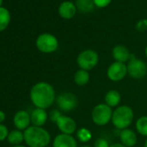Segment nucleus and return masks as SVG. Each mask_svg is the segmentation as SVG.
Wrapping results in <instances>:
<instances>
[{
    "label": "nucleus",
    "instance_id": "aec40b11",
    "mask_svg": "<svg viewBox=\"0 0 147 147\" xmlns=\"http://www.w3.org/2000/svg\"><path fill=\"white\" fill-rule=\"evenodd\" d=\"M11 23V13L5 8L0 7V32H2L7 29Z\"/></svg>",
    "mask_w": 147,
    "mask_h": 147
},
{
    "label": "nucleus",
    "instance_id": "4468645a",
    "mask_svg": "<svg viewBox=\"0 0 147 147\" xmlns=\"http://www.w3.org/2000/svg\"><path fill=\"white\" fill-rule=\"evenodd\" d=\"M112 55L114 59V61L127 63L131 58V54L125 46L122 44H118L114 46L112 49Z\"/></svg>",
    "mask_w": 147,
    "mask_h": 147
},
{
    "label": "nucleus",
    "instance_id": "c756f323",
    "mask_svg": "<svg viewBox=\"0 0 147 147\" xmlns=\"http://www.w3.org/2000/svg\"><path fill=\"white\" fill-rule=\"evenodd\" d=\"M110 147H126V146H125V145L122 144L121 143H114V144H111Z\"/></svg>",
    "mask_w": 147,
    "mask_h": 147
},
{
    "label": "nucleus",
    "instance_id": "f03ea898",
    "mask_svg": "<svg viewBox=\"0 0 147 147\" xmlns=\"http://www.w3.org/2000/svg\"><path fill=\"white\" fill-rule=\"evenodd\" d=\"M24 141L30 147H46L51 141L49 132L42 126L30 125L24 131Z\"/></svg>",
    "mask_w": 147,
    "mask_h": 147
},
{
    "label": "nucleus",
    "instance_id": "f257e3e1",
    "mask_svg": "<svg viewBox=\"0 0 147 147\" xmlns=\"http://www.w3.org/2000/svg\"><path fill=\"white\" fill-rule=\"evenodd\" d=\"M30 98L36 108L46 110L55 102L56 95L51 84L46 82H40L36 83L30 89Z\"/></svg>",
    "mask_w": 147,
    "mask_h": 147
},
{
    "label": "nucleus",
    "instance_id": "ddd939ff",
    "mask_svg": "<svg viewBox=\"0 0 147 147\" xmlns=\"http://www.w3.org/2000/svg\"><path fill=\"white\" fill-rule=\"evenodd\" d=\"M53 147H77V141L73 135L60 133L55 137Z\"/></svg>",
    "mask_w": 147,
    "mask_h": 147
},
{
    "label": "nucleus",
    "instance_id": "9b49d317",
    "mask_svg": "<svg viewBox=\"0 0 147 147\" xmlns=\"http://www.w3.org/2000/svg\"><path fill=\"white\" fill-rule=\"evenodd\" d=\"M13 123L16 128L19 131L26 130L28 127H30L31 119H30V114L25 111V110H20L16 113L13 118Z\"/></svg>",
    "mask_w": 147,
    "mask_h": 147
},
{
    "label": "nucleus",
    "instance_id": "f8f14e48",
    "mask_svg": "<svg viewBox=\"0 0 147 147\" xmlns=\"http://www.w3.org/2000/svg\"><path fill=\"white\" fill-rule=\"evenodd\" d=\"M77 12V8L76 4L71 1H63L60 4L58 7V13L60 17L63 19L69 20L76 16Z\"/></svg>",
    "mask_w": 147,
    "mask_h": 147
},
{
    "label": "nucleus",
    "instance_id": "5701e85b",
    "mask_svg": "<svg viewBox=\"0 0 147 147\" xmlns=\"http://www.w3.org/2000/svg\"><path fill=\"white\" fill-rule=\"evenodd\" d=\"M76 138L79 141L82 142V143H88L92 139V132L89 129L85 128V127H82L79 128L76 131Z\"/></svg>",
    "mask_w": 147,
    "mask_h": 147
},
{
    "label": "nucleus",
    "instance_id": "b1692460",
    "mask_svg": "<svg viewBox=\"0 0 147 147\" xmlns=\"http://www.w3.org/2000/svg\"><path fill=\"white\" fill-rule=\"evenodd\" d=\"M136 30L138 32H144L147 30V18H143L136 24Z\"/></svg>",
    "mask_w": 147,
    "mask_h": 147
},
{
    "label": "nucleus",
    "instance_id": "7ed1b4c3",
    "mask_svg": "<svg viewBox=\"0 0 147 147\" xmlns=\"http://www.w3.org/2000/svg\"><path fill=\"white\" fill-rule=\"evenodd\" d=\"M133 119L134 112L132 108L127 105H119L113 110L111 121L115 128L121 131L129 128Z\"/></svg>",
    "mask_w": 147,
    "mask_h": 147
},
{
    "label": "nucleus",
    "instance_id": "f704fd0d",
    "mask_svg": "<svg viewBox=\"0 0 147 147\" xmlns=\"http://www.w3.org/2000/svg\"><path fill=\"white\" fill-rule=\"evenodd\" d=\"M81 147H92V146H90V145H82Z\"/></svg>",
    "mask_w": 147,
    "mask_h": 147
},
{
    "label": "nucleus",
    "instance_id": "423d86ee",
    "mask_svg": "<svg viewBox=\"0 0 147 147\" xmlns=\"http://www.w3.org/2000/svg\"><path fill=\"white\" fill-rule=\"evenodd\" d=\"M36 46L39 51L45 54H51L57 50L59 42L55 36L50 33H42L36 40Z\"/></svg>",
    "mask_w": 147,
    "mask_h": 147
},
{
    "label": "nucleus",
    "instance_id": "473e14b6",
    "mask_svg": "<svg viewBox=\"0 0 147 147\" xmlns=\"http://www.w3.org/2000/svg\"><path fill=\"white\" fill-rule=\"evenodd\" d=\"M144 147H147V138L145 139L144 141Z\"/></svg>",
    "mask_w": 147,
    "mask_h": 147
},
{
    "label": "nucleus",
    "instance_id": "412c9836",
    "mask_svg": "<svg viewBox=\"0 0 147 147\" xmlns=\"http://www.w3.org/2000/svg\"><path fill=\"white\" fill-rule=\"evenodd\" d=\"M135 128L137 132L144 137L147 138V116L144 115L137 119L135 122Z\"/></svg>",
    "mask_w": 147,
    "mask_h": 147
},
{
    "label": "nucleus",
    "instance_id": "0eeeda50",
    "mask_svg": "<svg viewBox=\"0 0 147 147\" xmlns=\"http://www.w3.org/2000/svg\"><path fill=\"white\" fill-rule=\"evenodd\" d=\"M127 75L135 80H140L147 75V65L141 60L131 54L129 61L126 63Z\"/></svg>",
    "mask_w": 147,
    "mask_h": 147
},
{
    "label": "nucleus",
    "instance_id": "2f4dec72",
    "mask_svg": "<svg viewBox=\"0 0 147 147\" xmlns=\"http://www.w3.org/2000/svg\"><path fill=\"white\" fill-rule=\"evenodd\" d=\"M144 55H145V56L147 57V46H146L145 49H144Z\"/></svg>",
    "mask_w": 147,
    "mask_h": 147
},
{
    "label": "nucleus",
    "instance_id": "20e7f679",
    "mask_svg": "<svg viewBox=\"0 0 147 147\" xmlns=\"http://www.w3.org/2000/svg\"><path fill=\"white\" fill-rule=\"evenodd\" d=\"M113 108L105 103L96 105L91 112V119L94 125L103 126L107 125L112 120Z\"/></svg>",
    "mask_w": 147,
    "mask_h": 147
},
{
    "label": "nucleus",
    "instance_id": "393cba45",
    "mask_svg": "<svg viewBox=\"0 0 147 147\" xmlns=\"http://www.w3.org/2000/svg\"><path fill=\"white\" fill-rule=\"evenodd\" d=\"M110 145L111 144H109V142L106 138H99L94 141L93 147H110Z\"/></svg>",
    "mask_w": 147,
    "mask_h": 147
},
{
    "label": "nucleus",
    "instance_id": "7c9ffc66",
    "mask_svg": "<svg viewBox=\"0 0 147 147\" xmlns=\"http://www.w3.org/2000/svg\"><path fill=\"white\" fill-rule=\"evenodd\" d=\"M12 147H26L25 145H22V144H18V145H14Z\"/></svg>",
    "mask_w": 147,
    "mask_h": 147
},
{
    "label": "nucleus",
    "instance_id": "4be33fe9",
    "mask_svg": "<svg viewBox=\"0 0 147 147\" xmlns=\"http://www.w3.org/2000/svg\"><path fill=\"white\" fill-rule=\"evenodd\" d=\"M8 142L11 144L13 145H18L20 144L23 141H24V132H22L19 130H14L11 131V132H9L8 138H7Z\"/></svg>",
    "mask_w": 147,
    "mask_h": 147
},
{
    "label": "nucleus",
    "instance_id": "bb28decb",
    "mask_svg": "<svg viewBox=\"0 0 147 147\" xmlns=\"http://www.w3.org/2000/svg\"><path fill=\"white\" fill-rule=\"evenodd\" d=\"M112 1H113V0H94L95 7L100 8V9L108 6L111 4Z\"/></svg>",
    "mask_w": 147,
    "mask_h": 147
},
{
    "label": "nucleus",
    "instance_id": "dca6fc26",
    "mask_svg": "<svg viewBox=\"0 0 147 147\" xmlns=\"http://www.w3.org/2000/svg\"><path fill=\"white\" fill-rule=\"evenodd\" d=\"M49 119V114L45 109L42 108H35L30 113V119L31 124L36 126H42L44 125Z\"/></svg>",
    "mask_w": 147,
    "mask_h": 147
},
{
    "label": "nucleus",
    "instance_id": "6e6552de",
    "mask_svg": "<svg viewBox=\"0 0 147 147\" xmlns=\"http://www.w3.org/2000/svg\"><path fill=\"white\" fill-rule=\"evenodd\" d=\"M55 103L58 110L63 113H69L77 107L78 98L71 92H64L56 96Z\"/></svg>",
    "mask_w": 147,
    "mask_h": 147
},
{
    "label": "nucleus",
    "instance_id": "39448f33",
    "mask_svg": "<svg viewBox=\"0 0 147 147\" xmlns=\"http://www.w3.org/2000/svg\"><path fill=\"white\" fill-rule=\"evenodd\" d=\"M76 63L81 69L90 71L99 63V55L94 49H84L79 53L76 58Z\"/></svg>",
    "mask_w": 147,
    "mask_h": 147
},
{
    "label": "nucleus",
    "instance_id": "a878e982",
    "mask_svg": "<svg viewBox=\"0 0 147 147\" xmlns=\"http://www.w3.org/2000/svg\"><path fill=\"white\" fill-rule=\"evenodd\" d=\"M61 114H62V113H61V111H60V110L54 109V110H52V111H50V112H49V119H50L52 122L55 123V122L57 121V119L60 118V116H61Z\"/></svg>",
    "mask_w": 147,
    "mask_h": 147
},
{
    "label": "nucleus",
    "instance_id": "2eb2a0df",
    "mask_svg": "<svg viewBox=\"0 0 147 147\" xmlns=\"http://www.w3.org/2000/svg\"><path fill=\"white\" fill-rule=\"evenodd\" d=\"M119 137L120 139V143L126 147H134L138 142V137L136 132L130 128L121 130L119 134Z\"/></svg>",
    "mask_w": 147,
    "mask_h": 147
},
{
    "label": "nucleus",
    "instance_id": "f3484780",
    "mask_svg": "<svg viewBox=\"0 0 147 147\" xmlns=\"http://www.w3.org/2000/svg\"><path fill=\"white\" fill-rule=\"evenodd\" d=\"M105 104H107L111 108H116L119 106L121 102V94L119 91L115 89H111L107 92L104 97Z\"/></svg>",
    "mask_w": 147,
    "mask_h": 147
},
{
    "label": "nucleus",
    "instance_id": "72a5a7b5",
    "mask_svg": "<svg viewBox=\"0 0 147 147\" xmlns=\"http://www.w3.org/2000/svg\"><path fill=\"white\" fill-rule=\"evenodd\" d=\"M3 2H4V0H0V7H2Z\"/></svg>",
    "mask_w": 147,
    "mask_h": 147
},
{
    "label": "nucleus",
    "instance_id": "c85d7f7f",
    "mask_svg": "<svg viewBox=\"0 0 147 147\" xmlns=\"http://www.w3.org/2000/svg\"><path fill=\"white\" fill-rule=\"evenodd\" d=\"M5 120V113L0 110V124H1L2 122H4Z\"/></svg>",
    "mask_w": 147,
    "mask_h": 147
},
{
    "label": "nucleus",
    "instance_id": "1a4fd4ad",
    "mask_svg": "<svg viewBox=\"0 0 147 147\" xmlns=\"http://www.w3.org/2000/svg\"><path fill=\"white\" fill-rule=\"evenodd\" d=\"M127 75L126 63L113 61L112 62L107 69V78L113 82H118L125 78Z\"/></svg>",
    "mask_w": 147,
    "mask_h": 147
},
{
    "label": "nucleus",
    "instance_id": "6ab92c4d",
    "mask_svg": "<svg viewBox=\"0 0 147 147\" xmlns=\"http://www.w3.org/2000/svg\"><path fill=\"white\" fill-rule=\"evenodd\" d=\"M75 4L77 8V11L82 13L92 12L95 8L94 0H76Z\"/></svg>",
    "mask_w": 147,
    "mask_h": 147
},
{
    "label": "nucleus",
    "instance_id": "9d476101",
    "mask_svg": "<svg viewBox=\"0 0 147 147\" xmlns=\"http://www.w3.org/2000/svg\"><path fill=\"white\" fill-rule=\"evenodd\" d=\"M55 125L58 130L61 131V133H63V134L73 135L78 130L76 121L73 118L67 116V115H63V114L60 116V118L55 122Z\"/></svg>",
    "mask_w": 147,
    "mask_h": 147
},
{
    "label": "nucleus",
    "instance_id": "cd10ccee",
    "mask_svg": "<svg viewBox=\"0 0 147 147\" xmlns=\"http://www.w3.org/2000/svg\"><path fill=\"white\" fill-rule=\"evenodd\" d=\"M8 135H9L8 128L5 125L0 124V141L5 140L6 138H8Z\"/></svg>",
    "mask_w": 147,
    "mask_h": 147
},
{
    "label": "nucleus",
    "instance_id": "a211bd4d",
    "mask_svg": "<svg viewBox=\"0 0 147 147\" xmlns=\"http://www.w3.org/2000/svg\"><path fill=\"white\" fill-rule=\"evenodd\" d=\"M90 81V74L89 71L79 68L74 75V82L76 86L84 87Z\"/></svg>",
    "mask_w": 147,
    "mask_h": 147
}]
</instances>
